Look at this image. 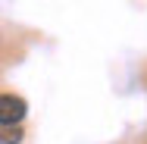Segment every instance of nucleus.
Returning <instances> with one entry per match:
<instances>
[{
  "label": "nucleus",
  "instance_id": "obj_1",
  "mask_svg": "<svg viewBox=\"0 0 147 144\" xmlns=\"http://www.w3.org/2000/svg\"><path fill=\"white\" fill-rule=\"evenodd\" d=\"M28 113L25 100L16 97V94H0V128H9V125H19Z\"/></svg>",
  "mask_w": 147,
  "mask_h": 144
},
{
  "label": "nucleus",
  "instance_id": "obj_2",
  "mask_svg": "<svg viewBox=\"0 0 147 144\" xmlns=\"http://www.w3.org/2000/svg\"><path fill=\"white\" fill-rule=\"evenodd\" d=\"M0 144H22V128H16V125L0 128Z\"/></svg>",
  "mask_w": 147,
  "mask_h": 144
}]
</instances>
